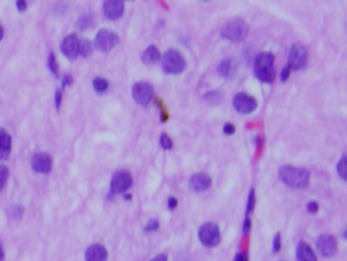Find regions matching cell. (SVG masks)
<instances>
[{"instance_id": "obj_34", "label": "cell", "mask_w": 347, "mask_h": 261, "mask_svg": "<svg viewBox=\"0 0 347 261\" xmlns=\"http://www.w3.org/2000/svg\"><path fill=\"white\" fill-rule=\"evenodd\" d=\"M290 70H292V69H290V66H289V65L286 66V68L283 69L282 73H281V80H282V81H286V80H288L289 74H290Z\"/></svg>"}, {"instance_id": "obj_12", "label": "cell", "mask_w": 347, "mask_h": 261, "mask_svg": "<svg viewBox=\"0 0 347 261\" xmlns=\"http://www.w3.org/2000/svg\"><path fill=\"white\" fill-rule=\"evenodd\" d=\"M61 52L63 55L70 60H75L79 55V38L76 34H70L65 37L61 44Z\"/></svg>"}, {"instance_id": "obj_18", "label": "cell", "mask_w": 347, "mask_h": 261, "mask_svg": "<svg viewBox=\"0 0 347 261\" xmlns=\"http://www.w3.org/2000/svg\"><path fill=\"white\" fill-rule=\"evenodd\" d=\"M297 261H318L315 252L307 242H300L298 244Z\"/></svg>"}, {"instance_id": "obj_42", "label": "cell", "mask_w": 347, "mask_h": 261, "mask_svg": "<svg viewBox=\"0 0 347 261\" xmlns=\"http://www.w3.org/2000/svg\"><path fill=\"white\" fill-rule=\"evenodd\" d=\"M71 83H72V79H71L70 76H65V77H64V85H70Z\"/></svg>"}, {"instance_id": "obj_10", "label": "cell", "mask_w": 347, "mask_h": 261, "mask_svg": "<svg viewBox=\"0 0 347 261\" xmlns=\"http://www.w3.org/2000/svg\"><path fill=\"white\" fill-rule=\"evenodd\" d=\"M124 1L122 0H104L103 14L110 20H117L124 15Z\"/></svg>"}, {"instance_id": "obj_16", "label": "cell", "mask_w": 347, "mask_h": 261, "mask_svg": "<svg viewBox=\"0 0 347 261\" xmlns=\"http://www.w3.org/2000/svg\"><path fill=\"white\" fill-rule=\"evenodd\" d=\"M107 260V251L99 244H94L86 252V261H106Z\"/></svg>"}, {"instance_id": "obj_11", "label": "cell", "mask_w": 347, "mask_h": 261, "mask_svg": "<svg viewBox=\"0 0 347 261\" xmlns=\"http://www.w3.org/2000/svg\"><path fill=\"white\" fill-rule=\"evenodd\" d=\"M233 106L239 113L250 114L257 109V100L247 94H238L233 99Z\"/></svg>"}, {"instance_id": "obj_19", "label": "cell", "mask_w": 347, "mask_h": 261, "mask_svg": "<svg viewBox=\"0 0 347 261\" xmlns=\"http://www.w3.org/2000/svg\"><path fill=\"white\" fill-rule=\"evenodd\" d=\"M236 72V64L233 60H224L221 64L218 65V73L221 74L223 77H232Z\"/></svg>"}, {"instance_id": "obj_24", "label": "cell", "mask_w": 347, "mask_h": 261, "mask_svg": "<svg viewBox=\"0 0 347 261\" xmlns=\"http://www.w3.org/2000/svg\"><path fill=\"white\" fill-rule=\"evenodd\" d=\"M7 179H8V168L5 165H0V191L4 188Z\"/></svg>"}, {"instance_id": "obj_8", "label": "cell", "mask_w": 347, "mask_h": 261, "mask_svg": "<svg viewBox=\"0 0 347 261\" xmlns=\"http://www.w3.org/2000/svg\"><path fill=\"white\" fill-rule=\"evenodd\" d=\"M307 49L301 44L293 45L289 53V66L290 69H301L307 63Z\"/></svg>"}, {"instance_id": "obj_28", "label": "cell", "mask_w": 347, "mask_h": 261, "mask_svg": "<svg viewBox=\"0 0 347 261\" xmlns=\"http://www.w3.org/2000/svg\"><path fill=\"white\" fill-rule=\"evenodd\" d=\"M160 143H162L163 149H167V150L173 148V139L170 138L169 134H163V135H162V138H160Z\"/></svg>"}, {"instance_id": "obj_37", "label": "cell", "mask_w": 347, "mask_h": 261, "mask_svg": "<svg viewBox=\"0 0 347 261\" xmlns=\"http://www.w3.org/2000/svg\"><path fill=\"white\" fill-rule=\"evenodd\" d=\"M236 261H248V257L246 253H239L236 256Z\"/></svg>"}, {"instance_id": "obj_27", "label": "cell", "mask_w": 347, "mask_h": 261, "mask_svg": "<svg viewBox=\"0 0 347 261\" xmlns=\"http://www.w3.org/2000/svg\"><path fill=\"white\" fill-rule=\"evenodd\" d=\"M49 68L53 72V74L57 76V73H59V65H57V60H56V56L53 53H50L49 56Z\"/></svg>"}, {"instance_id": "obj_30", "label": "cell", "mask_w": 347, "mask_h": 261, "mask_svg": "<svg viewBox=\"0 0 347 261\" xmlns=\"http://www.w3.org/2000/svg\"><path fill=\"white\" fill-rule=\"evenodd\" d=\"M159 229V222L156 221V219H154V221H151L147 225V227H145V232H155V230H158Z\"/></svg>"}, {"instance_id": "obj_20", "label": "cell", "mask_w": 347, "mask_h": 261, "mask_svg": "<svg viewBox=\"0 0 347 261\" xmlns=\"http://www.w3.org/2000/svg\"><path fill=\"white\" fill-rule=\"evenodd\" d=\"M143 60H144L145 64H155L160 60V52L156 46H149L148 49L145 50L144 55H143Z\"/></svg>"}, {"instance_id": "obj_17", "label": "cell", "mask_w": 347, "mask_h": 261, "mask_svg": "<svg viewBox=\"0 0 347 261\" xmlns=\"http://www.w3.org/2000/svg\"><path fill=\"white\" fill-rule=\"evenodd\" d=\"M12 139L4 129H0V160H5L10 156Z\"/></svg>"}, {"instance_id": "obj_39", "label": "cell", "mask_w": 347, "mask_h": 261, "mask_svg": "<svg viewBox=\"0 0 347 261\" xmlns=\"http://www.w3.org/2000/svg\"><path fill=\"white\" fill-rule=\"evenodd\" d=\"M151 261H167V255H159V256H156L154 260Z\"/></svg>"}, {"instance_id": "obj_40", "label": "cell", "mask_w": 347, "mask_h": 261, "mask_svg": "<svg viewBox=\"0 0 347 261\" xmlns=\"http://www.w3.org/2000/svg\"><path fill=\"white\" fill-rule=\"evenodd\" d=\"M250 227H251V222H250V219H246V222H244V233H247L250 230Z\"/></svg>"}, {"instance_id": "obj_22", "label": "cell", "mask_w": 347, "mask_h": 261, "mask_svg": "<svg viewBox=\"0 0 347 261\" xmlns=\"http://www.w3.org/2000/svg\"><path fill=\"white\" fill-rule=\"evenodd\" d=\"M94 88L96 92H104L106 89L109 88V83L102 77H98V79L94 80Z\"/></svg>"}, {"instance_id": "obj_26", "label": "cell", "mask_w": 347, "mask_h": 261, "mask_svg": "<svg viewBox=\"0 0 347 261\" xmlns=\"http://www.w3.org/2000/svg\"><path fill=\"white\" fill-rule=\"evenodd\" d=\"M338 173H339V176L345 180L346 179V157H342L341 158V161H339V164H338Z\"/></svg>"}, {"instance_id": "obj_14", "label": "cell", "mask_w": 347, "mask_h": 261, "mask_svg": "<svg viewBox=\"0 0 347 261\" xmlns=\"http://www.w3.org/2000/svg\"><path fill=\"white\" fill-rule=\"evenodd\" d=\"M31 167L35 172L48 173L52 169V157L48 153H37L31 160Z\"/></svg>"}, {"instance_id": "obj_31", "label": "cell", "mask_w": 347, "mask_h": 261, "mask_svg": "<svg viewBox=\"0 0 347 261\" xmlns=\"http://www.w3.org/2000/svg\"><path fill=\"white\" fill-rule=\"evenodd\" d=\"M16 8H18L20 12H23V11L27 8V1H26V0H16Z\"/></svg>"}, {"instance_id": "obj_41", "label": "cell", "mask_w": 347, "mask_h": 261, "mask_svg": "<svg viewBox=\"0 0 347 261\" xmlns=\"http://www.w3.org/2000/svg\"><path fill=\"white\" fill-rule=\"evenodd\" d=\"M4 249H3V245L0 244V261H4Z\"/></svg>"}, {"instance_id": "obj_5", "label": "cell", "mask_w": 347, "mask_h": 261, "mask_svg": "<svg viewBox=\"0 0 347 261\" xmlns=\"http://www.w3.org/2000/svg\"><path fill=\"white\" fill-rule=\"evenodd\" d=\"M199 241L202 242L205 247H216L220 242V229L216 223H205L199 229Z\"/></svg>"}, {"instance_id": "obj_15", "label": "cell", "mask_w": 347, "mask_h": 261, "mask_svg": "<svg viewBox=\"0 0 347 261\" xmlns=\"http://www.w3.org/2000/svg\"><path fill=\"white\" fill-rule=\"evenodd\" d=\"M210 184H212V179L206 173H197L190 180V188L195 193L206 191L210 187Z\"/></svg>"}, {"instance_id": "obj_29", "label": "cell", "mask_w": 347, "mask_h": 261, "mask_svg": "<svg viewBox=\"0 0 347 261\" xmlns=\"http://www.w3.org/2000/svg\"><path fill=\"white\" fill-rule=\"evenodd\" d=\"M254 206H255V193H254V190H251V191H250V195H248V207H247V211H248V212L253 211Z\"/></svg>"}, {"instance_id": "obj_3", "label": "cell", "mask_w": 347, "mask_h": 261, "mask_svg": "<svg viewBox=\"0 0 347 261\" xmlns=\"http://www.w3.org/2000/svg\"><path fill=\"white\" fill-rule=\"evenodd\" d=\"M221 34L225 40L232 41V42H239L243 41L248 34V26L243 19H232L221 30Z\"/></svg>"}, {"instance_id": "obj_25", "label": "cell", "mask_w": 347, "mask_h": 261, "mask_svg": "<svg viewBox=\"0 0 347 261\" xmlns=\"http://www.w3.org/2000/svg\"><path fill=\"white\" fill-rule=\"evenodd\" d=\"M22 214H23V208L20 206H12L8 208V215L14 219H19Z\"/></svg>"}, {"instance_id": "obj_2", "label": "cell", "mask_w": 347, "mask_h": 261, "mask_svg": "<svg viewBox=\"0 0 347 261\" xmlns=\"http://www.w3.org/2000/svg\"><path fill=\"white\" fill-rule=\"evenodd\" d=\"M255 73L263 83H273L275 79L274 56L271 53H260L255 60Z\"/></svg>"}, {"instance_id": "obj_33", "label": "cell", "mask_w": 347, "mask_h": 261, "mask_svg": "<svg viewBox=\"0 0 347 261\" xmlns=\"http://www.w3.org/2000/svg\"><path fill=\"white\" fill-rule=\"evenodd\" d=\"M279 249H281V236L277 234L274 238V252H279Z\"/></svg>"}, {"instance_id": "obj_21", "label": "cell", "mask_w": 347, "mask_h": 261, "mask_svg": "<svg viewBox=\"0 0 347 261\" xmlns=\"http://www.w3.org/2000/svg\"><path fill=\"white\" fill-rule=\"evenodd\" d=\"M79 53L83 57H89L92 55V42L89 40L79 41Z\"/></svg>"}, {"instance_id": "obj_13", "label": "cell", "mask_w": 347, "mask_h": 261, "mask_svg": "<svg viewBox=\"0 0 347 261\" xmlns=\"http://www.w3.org/2000/svg\"><path fill=\"white\" fill-rule=\"evenodd\" d=\"M318 249L324 257H331L337 253V240L331 234H323L318 240Z\"/></svg>"}, {"instance_id": "obj_23", "label": "cell", "mask_w": 347, "mask_h": 261, "mask_svg": "<svg viewBox=\"0 0 347 261\" xmlns=\"http://www.w3.org/2000/svg\"><path fill=\"white\" fill-rule=\"evenodd\" d=\"M91 26H92V18H91V15H86L83 18H80L79 22H78V27H79L80 30L88 29Z\"/></svg>"}, {"instance_id": "obj_9", "label": "cell", "mask_w": 347, "mask_h": 261, "mask_svg": "<svg viewBox=\"0 0 347 261\" xmlns=\"http://www.w3.org/2000/svg\"><path fill=\"white\" fill-rule=\"evenodd\" d=\"M132 175L126 171H121V172H117L113 176V180H111V193L113 194H122L125 193L126 190H129L130 186H132Z\"/></svg>"}, {"instance_id": "obj_38", "label": "cell", "mask_w": 347, "mask_h": 261, "mask_svg": "<svg viewBox=\"0 0 347 261\" xmlns=\"http://www.w3.org/2000/svg\"><path fill=\"white\" fill-rule=\"evenodd\" d=\"M169 207L170 208H175V207H176V199H175V197H170Z\"/></svg>"}, {"instance_id": "obj_43", "label": "cell", "mask_w": 347, "mask_h": 261, "mask_svg": "<svg viewBox=\"0 0 347 261\" xmlns=\"http://www.w3.org/2000/svg\"><path fill=\"white\" fill-rule=\"evenodd\" d=\"M3 35H4V30H3V27L0 26V41H1V38H3Z\"/></svg>"}, {"instance_id": "obj_4", "label": "cell", "mask_w": 347, "mask_h": 261, "mask_svg": "<svg viewBox=\"0 0 347 261\" xmlns=\"http://www.w3.org/2000/svg\"><path fill=\"white\" fill-rule=\"evenodd\" d=\"M163 69L170 74H179L186 66L183 56L178 50H169L163 56Z\"/></svg>"}, {"instance_id": "obj_1", "label": "cell", "mask_w": 347, "mask_h": 261, "mask_svg": "<svg viewBox=\"0 0 347 261\" xmlns=\"http://www.w3.org/2000/svg\"><path fill=\"white\" fill-rule=\"evenodd\" d=\"M279 179L286 186L293 188H304L309 184V172L304 168L282 167L279 169Z\"/></svg>"}, {"instance_id": "obj_32", "label": "cell", "mask_w": 347, "mask_h": 261, "mask_svg": "<svg viewBox=\"0 0 347 261\" xmlns=\"http://www.w3.org/2000/svg\"><path fill=\"white\" fill-rule=\"evenodd\" d=\"M319 210V204L316 202H309L308 203V211L312 212V214H315V212H318Z\"/></svg>"}, {"instance_id": "obj_35", "label": "cell", "mask_w": 347, "mask_h": 261, "mask_svg": "<svg viewBox=\"0 0 347 261\" xmlns=\"http://www.w3.org/2000/svg\"><path fill=\"white\" fill-rule=\"evenodd\" d=\"M224 133L225 134H233L235 133V128H233V125L228 124L224 126Z\"/></svg>"}, {"instance_id": "obj_7", "label": "cell", "mask_w": 347, "mask_h": 261, "mask_svg": "<svg viewBox=\"0 0 347 261\" xmlns=\"http://www.w3.org/2000/svg\"><path fill=\"white\" fill-rule=\"evenodd\" d=\"M133 98L139 104H148L154 98V88L147 81H140L133 87Z\"/></svg>"}, {"instance_id": "obj_36", "label": "cell", "mask_w": 347, "mask_h": 261, "mask_svg": "<svg viewBox=\"0 0 347 261\" xmlns=\"http://www.w3.org/2000/svg\"><path fill=\"white\" fill-rule=\"evenodd\" d=\"M60 104H61V91H57L56 92V107L60 109Z\"/></svg>"}, {"instance_id": "obj_6", "label": "cell", "mask_w": 347, "mask_h": 261, "mask_svg": "<svg viewBox=\"0 0 347 261\" xmlns=\"http://www.w3.org/2000/svg\"><path fill=\"white\" fill-rule=\"evenodd\" d=\"M119 42V37L115 34L114 31L107 29H102L96 34V38H95V46L98 48L102 52H109L114 46H117V44Z\"/></svg>"}]
</instances>
